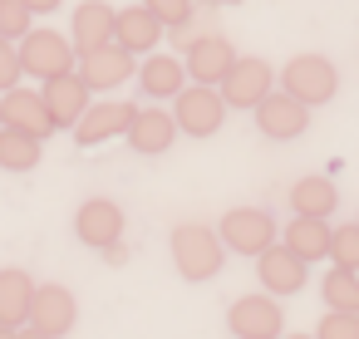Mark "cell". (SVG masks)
I'll use <instances>...</instances> for the list:
<instances>
[{
  "label": "cell",
  "instance_id": "cell-22",
  "mask_svg": "<svg viewBox=\"0 0 359 339\" xmlns=\"http://www.w3.org/2000/svg\"><path fill=\"white\" fill-rule=\"evenodd\" d=\"M330 216H295L290 226H285V246L295 251V256H305V261H325L330 256Z\"/></svg>",
  "mask_w": 359,
  "mask_h": 339
},
{
  "label": "cell",
  "instance_id": "cell-18",
  "mask_svg": "<svg viewBox=\"0 0 359 339\" xmlns=\"http://www.w3.org/2000/svg\"><path fill=\"white\" fill-rule=\"evenodd\" d=\"M231 64H236V50L222 35L187 40V74H192V84H222Z\"/></svg>",
  "mask_w": 359,
  "mask_h": 339
},
{
  "label": "cell",
  "instance_id": "cell-1",
  "mask_svg": "<svg viewBox=\"0 0 359 339\" xmlns=\"http://www.w3.org/2000/svg\"><path fill=\"white\" fill-rule=\"evenodd\" d=\"M222 256H226L222 231H212L202 221H182L172 231V265L182 280H212L222 270Z\"/></svg>",
  "mask_w": 359,
  "mask_h": 339
},
{
  "label": "cell",
  "instance_id": "cell-17",
  "mask_svg": "<svg viewBox=\"0 0 359 339\" xmlns=\"http://www.w3.org/2000/svg\"><path fill=\"white\" fill-rule=\"evenodd\" d=\"M114 40H118L128 55H153L158 40H163V20L138 0V6H128V11L114 15Z\"/></svg>",
  "mask_w": 359,
  "mask_h": 339
},
{
  "label": "cell",
  "instance_id": "cell-24",
  "mask_svg": "<svg viewBox=\"0 0 359 339\" xmlns=\"http://www.w3.org/2000/svg\"><path fill=\"white\" fill-rule=\"evenodd\" d=\"M35 162H40V138L0 123V167L6 172H30Z\"/></svg>",
  "mask_w": 359,
  "mask_h": 339
},
{
  "label": "cell",
  "instance_id": "cell-14",
  "mask_svg": "<svg viewBox=\"0 0 359 339\" xmlns=\"http://www.w3.org/2000/svg\"><path fill=\"white\" fill-rule=\"evenodd\" d=\"M45 104H50V118H55V128H74L84 113H89V84L79 79V69H69V74H60V79H45Z\"/></svg>",
  "mask_w": 359,
  "mask_h": 339
},
{
  "label": "cell",
  "instance_id": "cell-32",
  "mask_svg": "<svg viewBox=\"0 0 359 339\" xmlns=\"http://www.w3.org/2000/svg\"><path fill=\"white\" fill-rule=\"evenodd\" d=\"M104 256H109L114 265H123V261H128V246H123V241H114V246H104Z\"/></svg>",
  "mask_w": 359,
  "mask_h": 339
},
{
  "label": "cell",
  "instance_id": "cell-33",
  "mask_svg": "<svg viewBox=\"0 0 359 339\" xmlns=\"http://www.w3.org/2000/svg\"><path fill=\"white\" fill-rule=\"evenodd\" d=\"M0 339H20V329H11V324H0Z\"/></svg>",
  "mask_w": 359,
  "mask_h": 339
},
{
  "label": "cell",
  "instance_id": "cell-12",
  "mask_svg": "<svg viewBox=\"0 0 359 339\" xmlns=\"http://www.w3.org/2000/svg\"><path fill=\"white\" fill-rule=\"evenodd\" d=\"M133 104H123V99H104V104H89V113L74 123V138H79V148H99V143H109V138H118V133H128V123H133Z\"/></svg>",
  "mask_w": 359,
  "mask_h": 339
},
{
  "label": "cell",
  "instance_id": "cell-6",
  "mask_svg": "<svg viewBox=\"0 0 359 339\" xmlns=\"http://www.w3.org/2000/svg\"><path fill=\"white\" fill-rule=\"evenodd\" d=\"M222 241H226V251L261 256L266 246H276V221L261 207H236V212L222 216Z\"/></svg>",
  "mask_w": 359,
  "mask_h": 339
},
{
  "label": "cell",
  "instance_id": "cell-27",
  "mask_svg": "<svg viewBox=\"0 0 359 339\" xmlns=\"http://www.w3.org/2000/svg\"><path fill=\"white\" fill-rule=\"evenodd\" d=\"M30 6H25V0H0V35H6V40H25L35 25H30Z\"/></svg>",
  "mask_w": 359,
  "mask_h": 339
},
{
  "label": "cell",
  "instance_id": "cell-5",
  "mask_svg": "<svg viewBox=\"0 0 359 339\" xmlns=\"http://www.w3.org/2000/svg\"><path fill=\"white\" fill-rule=\"evenodd\" d=\"M271 64L266 60H256V55H236V64L226 69V79L217 84L222 89V99H226V109H256L266 94H271Z\"/></svg>",
  "mask_w": 359,
  "mask_h": 339
},
{
  "label": "cell",
  "instance_id": "cell-29",
  "mask_svg": "<svg viewBox=\"0 0 359 339\" xmlns=\"http://www.w3.org/2000/svg\"><path fill=\"white\" fill-rule=\"evenodd\" d=\"M315 339H359V314L330 310V314L320 319V334H315Z\"/></svg>",
  "mask_w": 359,
  "mask_h": 339
},
{
  "label": "cell",
  "instance_id": "cell-20",
  "mask_svg": "<svg viewBox=\"0 0 359 339\" xmlns=\"http://www.w3.org/2000/svg\"><path fill=\"white\" fill-rule=\"evenodd\" d=\"M182 79H187V64L172 60V55H148V64L138 69V89L148 99H177L182 94Z\"/></svg>",
  "mask_w": 359,
  "mask_h": 339
},
{
  "label": "cell",
  "instance_id": "cell-34",
  "mask_svg": "<svg viewBox=\"0 0 359 339\" xmlns=\"http://www.w3.org/2000/svg\"><path fill=\"white\" fill-rule=\"evenodd\" d=\"M20 339H50V334H40V329H30V334H20Z\"/></svg>",
  "mask_w": 359,
  "mask_h": 339
},
{
  "label": "cell",
  "instance_id": "cell-31",
  "mask_svg": "<svg viewBox=\"0 0 359 339\" xmlns=\"http://www.w3.org/2000/svg\"><path fill=\"white\" fill-rule=\"evenodd\" d=\"M25 6H30L35 15H50V11H60V6H65V0H25Z\"/></svg>",
  "mask_w": 359,
  "mask_h": 339
},
{
  "label": "cell",
  "instance_id": "cell-3",
  "mask_svg": "<svg viewBox=\"0 0 359 339\" xmlns=\"http://www.w3.org/2000/svg\"><path fill=\"white\" fill-rule=\"evenodd\" d=\"M172 118L187 138H212L226 118V99L217 84H192V89L182 84V94L172 99Z\"/></svg>",
  "mask_w": 359,
  "mask_h": 339
},
{
  "label": "cell",
  "instance_id": "cell-4",
  "mask_svg": "<svg viewBox=\"0 0 359 339\" xmlns=\"http://www.w3.org/2000/svg\"><path fill=\"white\" fill-rule=\"evenodd\" d=\"M280 84H285V94H295L300 104L315 109V104H330V99H334L339 74H334V64H330L325 55H295V60L285 64Z\"/></svg>",
  "mask_w": 359,
  "mask_h": 339
},
{
  "label": "cell",
  "instance_id": "cell-28",
  "mask_svg": "<svg viewBox=\"0 0 359 339\" xmlns=\"http://www.w3.org/2000/svg\"><path fill=\"white\" fill-rule=\"evenodd\" d=\"M20 74H25V64H20V40H6V35H0V94L15 89Z\"/></svg>",
  "mask_w": 359,
  "mask_h": 339
},
{
  "label": "cell",
  "instance_id": "cell-30",
  "mask_svg": "<svg viewBox=\"0 0 359 339\" xmlns=\"http://www.w3.org/2000/svg\"><path fill=\"white\" fill-rule=\"evenodd\" d=\"M143 6H148L163 25H172V30L192 20V0H143Z\"/></svg>",
  "mask_w": 359,
  "mask_h": 339
},
{
  "label": "cell",
  "instance_id": "cell-25",
  "mask_svg": "<svg viewBox=\"0 0 359 339\" xmlns=\"http://www.w3.org/2000/svg\"><path fill=\"white\" fill-rule=\"evenodd\" d=\"M320 295H325V305H330V310H349V314H359V270L334 265V270L325 275Z\"/></svg>",
  "mask_w": 359,
  "mask_h": 339
},
{
  "label": "cell",
  "instance_id": "cell-26",
  "mask_svg": "<svg viewBox=\"0 0 359 339\" xmlns=\"http://www.w3.org/2000/svg\"><path fill=\"white\" fill-rule=\"evenodd\" d=\"M330 261H334V265L359 270V221H349V226H334V231H330Z\"/></svg>",
  "mask_w": 359,
  "mask_h": 339
},
{
  "label": "cell",
  "instance_id": "cell-35",
  "mask_svg": "<svg viewBox=\"0 0 359 339\" xmlns=\"http://www.w3.org/2000/svg\"><path fill=\"white\" fill-rule=\"evenodd\" d=\"M290 339H315V334H290Z\"/></svg>",
  "mask_w": 359,
  "mask_h": 339
},
{
  "label": "cell",
  "instance_id": "cell-8",
  "mask_svg": "<svg viewBox=\"0 0 359 339\" xmlns=\"http://www.w3.org/2000/svg\"><path fill=\"white\" fill-rule=\"evenodd\" d=\"M0 123L6 128H20V133H35V138H50L55 133V118H50V104L40 89H6L0 94Z\"/></svg>",
  "mask_w": 359,
  "mask_h": 339
},
{
  "label": "cell",
  "instance_id": "cell-13",
  "mask_svg": "<svg viewBox=\"0 0 359 339\" xmlns=\"http://www.w3.org/2000/svg\"><path fill=\"white\" fill-rule=\"evenodd\" d=\"M305 256H295L285 241L280 246H266L261 256H256V275H261V285L271 290V295H295V290H305Z\"/></svg>",
  "mask_w": 359,
  "mask_h": 339
},
{
  "label": "cell",
  "instance_id": "cell-7",
  "mask_svg": "<svg viewBox=\"0 0 359 339\" xmlns=\"http://www.w3.org/2000/svg\"><path fill=\"white\" fill-rule=\"evenodd\" d=\"M133 60H138V55H128L118 40H109L104 50L79 55V79H84L94 94H114L118 84H128V79H133Z\"/></svg>",
  "mask_w": 359,
  "mask_h": 339
},
{
  "label": "cell",
  "instance_id": "cell-19",
  "mask_svg": "<svg viewBox=\"0 0 359 339\" xmlns=\"http://www.w3.org/2000/svg\"><path fill=\"white\" fill-rule=\"evenodd\" d=\"M114 15H118V11H109L104 0H84V6L69 15V40H74V50H79V55L104 50V45L114 40Z\"/></svg>",
  "mask_w": 359,
  "mask_h": 339
},
{
  "label": "cell",
  "instance_id": "cell-9",
  "mask_svg": "<svg viewBox=\"0 0 359 339\" xmlns=\"http://www.w3.org/2000/svg\"><path fill=\"white\" fill-rule=\"evenodd\" d=\"M280 305H276V295H241L236 305H231V314H226V329L236 334V339H276L280 334Z\"/></svg>",
  "mask_w": 359,
  "mask_h": 339
},
{
  "label": "cell",
  "instance_id": "cell-36",
  "mask_svg": "<svg viewBox=\"0 0 359 339\" xmlns=\"http://www.w3.org/2000/svg\"><path fill=\"white\" fill-rule=\"evenodd\" d=\"M217 6H236V0H217Z\"/></svg>",
  "mask_w": 359,
  "mask_h": 339
},
{
  "label": "cell",
  "instance_id": "cell-11",
  "mask_svg": "<svg viewBox=\"0 0 359 339\" xmlns=\"http://www.w3.org/2000/svg\"><path fill=\"white\" fill-rule=\"evenodd\" d=\"M74 319H79V305H74V295H69L65 285H35V300H30V329L60 339V334L74 329Z\"/></svg>",
  "mask_w": 359,
  "mask_h": 339
},
{
  "label": "cell",
  "instance_id": "cell-23",
  "mask_svg": "<svg viewBox=\"0 0 359 339\" xmlns=\"http://www.w3.org/2000/svg\"><path fill=\"white\" fill-rule=\"evenodd\" d=\"M334 202H339V192H334V182L320 177V172L300 177V182L290 187V207H295V216H330Z\"/></svg>",
  "mask_w": 359,
  "mask_h": 339
},
{
  "label": "cell",
  "instance_id": "cell-21",
  "mask_svg": "<svg viewBox=\"0 0 359 339\" xmlns=\"http://www.w3.org/2000/svg\"><path fill=\"white\" fill-rule=\"evenodd\" d=\"M30 300H35V285L25 270H15V265L0 270V324H11V329L30 324Z\"/></svg>",
  "mask_w": 359,
  "mask_h": 339
},
{
  "label": "cell",
  "instance_id": "cell-10",
  "mask_svg": "<svg viewBox=\"0 0 359 339\" xmlns=\"http://www.w3.org/2000/svg\"><path fill=\"white\" fill-rule=\"evenodd\" d=\"M305 123H310V104H300L295 94H266L261 104H256V128L266 133V138H300L305 133Z\"/></svg>",
  "mask_w": 359,
  "mask_h": 339
},
{
  "label": "cell",
  "instance_id": "cell-2",
  "mask_svg": "<svg viewBox=\"0 0 359 339\" xmlns=\"http://www.w3.org/2000/svg\"><path fill=\"white\" fill-rule=\"evenodd\" d=\"M74 40L69 35H60V30H30L25 40H20V64H25V74L30 79H60V74H69L74 69Z\"/></svg>",
  "mask_w": 359,
  "mask_h": 339
},
{
  "label": "cell",
  "instance_id": "cell-16",
  "mask_svg": "<svg viewBox=\"0 0 359 339\" xmlns=\"http://www.w3.org/2000/svg\"><path fill=\"white\" fill-rule=\"evenodd\" d=\"M177 133H182V128H177V118H172L168 109H138L123 138H128V148H133V153L158 158V153H168V148H172V138H177Z\"/></svg>",
  "mask_w": 359,
  "mask_h": 339
},
{
  "label": "cell",
  "instance_id": "cell-15",
  "mask_svg": "<svg viewBox=\"0 0 359 339\" xmlns=\"http://www.w3.org/2000/svg\"><path fill=\"white\" fill-rule=\"evenodd\" d=\"M74 236H79L84 246H94V251H104V246L123 241V212H118L109 197H94V202H84V207L74 212Z\"/></svg>",
  "mask_w": 359,
  "mask_h": 339
}]
</instances>
